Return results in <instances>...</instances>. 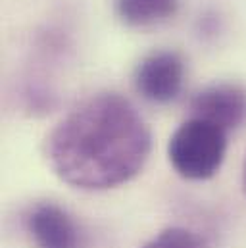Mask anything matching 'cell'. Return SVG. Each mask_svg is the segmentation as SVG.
<instances>
[{
	"instance_id": "cell-1",
	"label": "cell",
	"mask_w": 246,
	"mask_h": 248,
	"mask_svg": "<svg viewBox=\"0 0 246 248\" xmlns=\"http://www.w3.org/2000/svg\"><path fill=\"white\" fill-rule=\"evenodd\" d=\"M150 146V131L137 108L116 93H102L54 127L46 154L67 185L104 190L133 179L146 164Z\"/></svg>"
},
{
	"instance_id": "cell-2",
	"label": "cell",
	"mask_w": 246,
	"mask_h": 248,
	"mask_svg": "<svg viewBox=\"0 0 246 248\" xmlns=\"http://www.w3.org/2000/svg\"><path fill=\"white\" fill-rule=\"evenodd\" d=\"M225 150V131L196 118L179 125L168 144V156L173 170L190 181L214 177L223 164Z\"/></svg>"
},
{
	"instance_id": "cell-3",
	"label": "cell",
	"mask_w": 246,
	"mask_h": 248,
	"mask_svg": "<svg viewBox=\"0 0 246 248\" xmlns=\"http://www.w3.org/2000/svg\"><path fill=\"white\" fill-rule=\"evenodd\" d=\"M183 77V58L173 50H158L137 65L135 87L146 100L166 104L181 93Z\"/></svg>"
},
{
	"instance_id": "cell-4",
	"label": "cell",
	"mask_w": 246,
	"mask_h": 248,
	"mask_svg": "<svg viewBox=\"0 0 246 248\" xmlns=\"http://www.w3.org/2000/svg\"><path fill=\"white\" fill-rule=\"evenodd\" d=\"M192 118L217 125L223 131L235 129L246 120V91L233 83L210 85L190 100Z\"/></svg>"
},
{
	"instance_id": "cell-5",
	"label": "cell",
	"mask_w": 246,
	"mask_h": 248,
	"mask_svg": "<svg viewBox=\"0 0 246 248\" xmlns=\"http://www.w3.org/2000/svg\"><path fill=\"white\" fill-rule=\"evenodd\" d=\"M29 233L37 248H79L73 219L56 204H39L29 216Z\"/></svg>"
},
{
	"instance_id": "cell-6",
	"label": "cell",
	"mask_w": 246,
	"mask_h": 248,
	"mask_svg": "<svg viewBox=\"0 0 246 248\" xmlns=\"http://www.w3.org/2000/svg\"><path fill=\"white\" fill-rule=\"evenodd\" d=\"M179 0H116V12L131 27L156 25L175 16Z\"/></svg>"
},
{
	"instance_id": "cell-7",
	"label": "cell",
	"mask_w": 246,
	"mask_h": 248,
	"mask_svg": "<svg viewBox=\"0 0 246 248\" xmlns=\"http://www.w3.org/2000/svg\"><path fill=\"white\" fill-rule=\"evenodd\" d=\"M140 248H202L200 239L184 227H168Z\"/></svg>"
},
{
	"instance_id": "cell-8",
	"label": "cell",
	"mask_w": 246,
	"mask_h": 248,
	"mask_svg": "<svg viewBox=\"0 0 246 248\" xmlns=\"http://www.w3.org/2000/svg\"><path fill=\"white\" fill-rule=\"evenodd\" d=\"M245 186H246V162H245Z\"/></svg>"
}]
</instances>
